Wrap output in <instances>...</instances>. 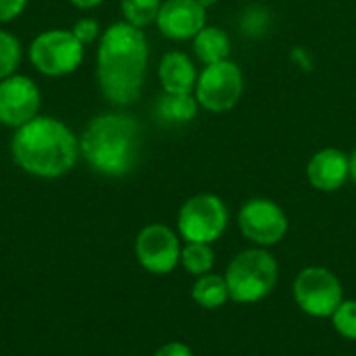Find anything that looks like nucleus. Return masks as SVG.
Here are the masks:
<instances>
[{"label": "nucleus", "instance_id": "obj_1", "mask_svg": "<svg viewBox=\"0 0 356 356\" xmlns=\"http://www.w3.org/2000/svg\"><path fill=\"white\" fill-rule=\"evenodd\" d=\"M148 58V38L140 27L117 21L102 31L96 50V77L102 96L113 106L125 108L140 100Z\"/></svg>", "mask_w": 356, "mask_h": 356}, {"label": "nucleus", "instance_id": "obj_2", "mask_svg": "<svg viewBox=\"0 0 356 356\" xmlns=\"http://www.w3.org/2000/svg\"><path fill=\"white\" fill-rule=\"evenodd\" d=\"M10 156L27 175L58 179L73 171L81 152L79 136L60 119L38 115L13 131Z\"/></svg>", "mask_w": 356, "mask_h": 356}, {"label": "nucleus", "instance_id": "obj_3", "mask_svg": "<svg viewBox=\"0 0 356 356\" xmlns=\"http://www.w3.org/2000/svg\"><path fill=\"white\" fill-rule=\"evenodd\" d=\"M142 127L123 111H106L88 121L79 136L83 163L104 177L127 175L140 156Z\"/></svg>", "mask_w": 356, "mask_h": 356}, {"label": "nucleus", "instance_id": "obj_4", "mask_svg": "<svg viewBox=\"0 0 356 356\" xmlns=\"http://www.w3.org/2000/svg\"><path fill=\"white\" fill-rule=\"evenodd\" d=\"M277 261L263 248H250L232 259L225 271L229 298L242 305L267 298L277 284Z\"/></svg>", "mask_w": 356, "mask_h": 356}, {"label": "nucleus", "instance_id": "obj_5", "mask_svg": "<svg viewBox=\"0 0 356 356\" xmlns=\"http://www.w3.org/2000/svg\"><path fill=\"white\" fill-rule=\"evenodd\" d=\"M86 56V46L71 29L52 27L40 31L29 48L27 58L31 67L46 77H67L75 73Z\"/></svg>", "mask_w": 356, "mask_h": 356}, {"label": "nucleus", "instance_id": "obj_6", "mask_svg": "<svg viewBox=\"0 0 356 356\" xmlns=\"http://www.w3.org/2000/svg\"><path fill=\"white\" fill-rule=\"evenodd\" d=\"M244 94V73L234 60L204 65L198 73L194 96L209 113L232 111Z\"/></svg>", "mask_w": 356, "mask_h": 356}, {"label": "nucleus", "instance_id": "obj_7", "mask_svg": "<svg viewBox=\"0 0 356 356\" xmlns=\"http://www.w3.org/2000/svg\"><path fill=\"white\" fill-rule=\"evenodd\" d=\"M227 207L215 194H196L184 202L177 215V229L186 242L211 244L227 227Z\"/></svg>", "mask_w": 356, "mask_h": 356}, {"label": "nucleus", "instance_id": "obj_8", "mask_svg": "<svg viewBox=\"0 0 356 356\" xmlns=\"http://www.w3.org/2000/svg\"><path fill=\"white\" fill-rule=\"evenodd\" d=\"M294 300L311 317H332L344 302L340 280L323 267H307L294 280Z\"/></svg>", "mask_w": 356, "mask_h": 356}, {"label": "nucleus", "instance_id": "obj_9", "mask_svg": "<svg viewBox=\"0 0 356 356\" xmlns=\"http://www.w3.org/2000/svg\"><path fill=\"white\" fill-rule=\"evenodd\" d=\"M42 92L35 79L23 73H13L0 79V125L19 129L40 115Z\"/></svg>", "mask_w": 356, "mask_h": 356}, {"label": "nucleus", "instance_id": "obj_10", "mask_svg": "<svg viewBox=\"0 0 356 356\" xmlns=\"http://www.w3.org/2000/svg\"><path fill=\"white\" fill-rule=\"evenodd\" d=\"M240 232L257 246H275L288 234V217L280 204L267 198H250L238 215Z\"/></svg>", "mask_w": 356, "mask_h": 356}, {"label": "nucleus", "instance_id": "obj_11", "mask_svg": "<svg viewBox=\"0 0 356 356\" xmlns=\"http://www.w3.org/2000/svg\"><path fill=\"white\" fill-rule=\"evenodd\" d=\"M136 257L138 263L150 273H171L181 259L179 238L163 223L146 225L136 238Z\"/></svg>", "mask_w": 356, "mask_h": 356}, {"label": "nucleus", "instance_id": "obj_12", "mask_svg": "<svg viewBox=\"0 0 356 356\" xmlns=\"http://www.w3.org/2000/svg\"><path fill=\"white\" fill-rule=\"evenodd\" d=\"M154 23L167 40H194L207 25V8L196 0H163Z\"/></svg>", "mask_w": 356, "mask_h": 356}, {"label": "nucleus", "instance_id": "obj_13", "mask_svg": "<svg viewBox=\"0 0 356 356\" xmlns=\"http://www.w3.org/2000/svg\"><path fill=\"white\" fill-rule=\"evenodd\" d=\"M307 177L315 190L336 192L350 177V159L338 148H321L311 156Z\"/></svg>", "mask_w": 356, "mask_h": 356}, {"label": "nucleus", "instance_id": "obj_14", "mask_svg": "<svg viewBox=\"0 0 356 356\" xmlns=\"http://www.w3.org/2000/svg\"><path fill=\"white\" fill-rule=\"evenodd\" d=\"M159 81L163 86V92L194 94V88L198 81V71L186 52L169 50L163 54V58L159 63Z\"/></svg>", "mask_w": 356, "mask_h": 356}, {"label": "nucleus", "instance_id": "obj_15", "mask_svg": "<svg viewBox=\"0 0 356 356\" xmlns=\"http://www.w3.org/2000/svg\"><path fill=\"white\" fill-rule=\"evenodd\" d=\"M198 100L194 94H171L163 92L154 102V117L167 125H184L196 119Z\"/></svg>", "mask_w": 356, "mask_h": 356}, {"label": "nucleus", "instance_id": "obj_16", "mask_svg": "<svg viewBox=\"0 0 356 356\" xmlns=\"http://www.w3.org/2000/svg\"><path fill=\"white\" fill-rule=\"evenodd\" d=\"M192 44H194V52H196L198 60L204 65L227 60L232 54L229 35L221 27H215V25H204L198 31V35L192 40Z\"/></svg>", "mask_w": 356, "mask_h": 356}, {"label": "nucleus", "instance_id": "obj_17", "mask_svg": "<svg viewBox=\"0 0 356 356\" xmlns=\"http://www.w3.org/2000/svg\"><path fill=\"white\" fill-rule=\"evenodd\" d=\"M192 298L196 305H200L202 309H219L229 300V290H227V282L221 275H200L192 288Z\"/></svg>", "mask_w": 356, "mask_h": 356}, {"label": "nucleus", "instance_id": "obj_18", "mask_svg": "<svg viewBox=\"0 0 356 356\" xmlns=\"http://www.w3.org/2000/svg\"><path fill=\"white\" fill-rule=\"evenodd\" d=\"M179 263L184 265V269L192 275H207L211 273L213 265H215V252L211 248V244H202V242H188L181 248V259Z\"/></svg>", "mask_w": 356, "mask_h": 356}, {"label": "nucleus", "instance_id": "obj_19", "mask_svg": "<svg viewBox=\"0 0 356 356\" xmlns=\"http://www.w3.org/2000/svg\"><path fill=\"white\" fill-rule=\"evenodd\" d=\"M163 0H121L123 21L144 29L156 21Z\"/></svg>", "mask_w": 356, "mask_h": 356}, {"label": "nucleus", "instance_id": "obj_20", "mask_svg": "<svg viewBox=\"0 0 356 356\" xmlns=\"http://www.w3.org/2000/svg\"><path fill=\"white\" fill-rule=\"evenodd\" d=\"M238 27L242 31L244 38H263L269 27H271V13L267 6L263 4H250L242 10L240 19H238Z\"/></svg>", "mask_w": 356, "mask_h": 356}, {"label": "nucleus", "instance_id": "obj_21", "mask_svg": "<svg viewBox=\"0 0 356 356\" xmlns=\"http://www.w3.org/2000/svg\"><path fill=\"white\" fill-rule=\"evenodd\" d=\"M23 58V46L15 33L0 27V79L19 71Z\"/></svg>", "mask_w": 356, "mask_h": 356}, {"label": "nucleus", "instance_id": "obj_22", "mask_svg": "<svg viewBox=\"0 0 356 356\" xmlns=\"http://www.w3.org/2000/svg\"><path fill=\"white\" fill-rule=\"evenodd\" d=\"M332 323L342 338L356 340V300H344L332 315Z\"/></svg>", "mask_w": 356, "mask_h": 356}, {"label": "nucleus", "instance_id": "obj_23", "mask_svg": "<svg viewBox=\"0 0 356 356\" xmlns=\"http://www.w3.org/2000/svg\"><path fill=\"white\" fill-rule=\"evenodd\" d=\"M71 31L75 33V38H77L83 46H90V44L98 42L100 35H102L100 23H98L94 17H83V19L75 21L73 27H71Z\"/></svg>", "mask_w": 356, "mask_h": 356}, {"label": "nucleus", "instance_id": "obj_24", "mask_svg": "<svg viewBox=\"0 0 356 356\" xmlns=\"http://www.w3.org/2000/svg\"><path fill=\"white\" fill-rule=\"evenodd\" d=\"M27 2L29 0H0V25L19 19L25 13Z\"/></svg>", "mask_w": 356, "mask_h": 356}, {"label": "nucleus", "instance_id": "obj_25", "mask_svg": "<svg viewBox=\"0 0 356 356\" xmlns=\"http://www.w3.org/2000/svg\"><path fill=\"white\" fill-rule=\"evenodd\" d=\"M154 356H194V353L190 350V346H186L181 342H169V344L161 346Z\"/></svg>", "mask_w": 356, "mask_h": 356}, {"label": "nucleus", "instance_id": "obj_26", "mask_svg": "<svg viewBox=\"0 0 356 356\" xmlns=\"http://www.w3.org/2000/svg\"><path fill=\"white\" fill-rule=\"evenodd\" d=\"M75 8H79V10H92V8H96V6H100L104 0H69Z\"/></svg>", "mask_w": 356, "mask_h": 356}, {"label": "nucleus", "instance_id": "obj_27", "mask_svg": "<svg viewBox=\"0 0 356 356\" xmlns=\"http://www.w3.org/2000/svg\"><path fill=\"white\" fill-rule=\"evenodd\" d=\"M348 159H350V177H353V181L356 184V148L353 150V154Z\"/></svg>", "mask_w": 356, "mask_h": 356}, {"label": "nucleus", "instance_id": "obj_28", "mask_svg": "<svg viewBox=\"0 0 356 356\" xmlns=\"http://www.w3.org/2000/svg\"><path fill=\"white\" fill-rule=\"evenodd\" d=\"M202 8H211V6H215L217 4V0H196Z\"/></svg>", "mask_w": 356, "mask_h": 356}]
</instances>
